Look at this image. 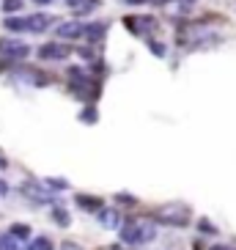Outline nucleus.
<instances>
[{"label":"nucleus","instance_id":"obj_1","mask_svg":"<svg viewBox=\"0 0 236 250\" xmlns=\"http://www.w3.org/2000/svg\"><path fill=\"white\" fill-rule=\"evenodd\" d=\"M121 242L124 245H140V242H148L154 239V226H140V223H126L121 228Z\"/></svg>","mask_w":236,"mask_h":250},{"label":"nucleus","instance_id":"obj_2","mask_svg":"<svg viewBox=\"0 0 236 250\" xmlns=\"http://www.w3.org/2000/svg\"><path fill=\"white\" fill-rule=\"evenodd\" d=\"M187 217H190V209H187L184 204H168L159 209V220L165 223V226H184Z\"/></svg>","mask_w":236,"mask_h":250},{"label":"nucleus","instance_id":"obj_3","mask_svg":"<svg viewBox=\"0 0 236 250\" xmlns=\"http://www.w3.org/2000/svg\"><path fill=\"white\" fill-rule=\"evenodd\" d=\"M0 55L8 61H22L30 55V47L22 42H0Z\"/></svg>","mask_w":236,"mask_h":250},{"label":"nucleus","instance_id":"obj_4","mask_svg":"<svg viewBox=\"0 0 236 250\" xmlns=\"http://www.w3.org/2000/svg\"><path fill=\"white\" fill-rule=\"evenodd\" d=\"M69 47H63V44H58V42H47L44 47H39V58L41 61H63V58H69Z\"/></svg>","mask_w":236,"mask_h":250},{"label":"nucleus","instance_id":"obj_5","mask_svg":"<svg viewBox=\"0 0 236 250\" xmlns=\"http://www.w3.org/2000/svg\"><path fill=\"white\" fill-rule=\"evenodd\" d=\"M50 17L47 14H30V17H25V30L28 33H41V30H47L50 28Z\"/></svg>","mask_w":236,"mask_h":250},{"label":"nucleus","instance_id":"obj_6","mask_svg":"<svg viewBox=\"0 0 236 250\" xmlns=\"http://www.w3.org/2000/svg\"><path fill=\"white\" fill-rule=\"evenodd\" d=\"M55 36L58 39H82V25L80 22H60L58 28H55Z\"/></svg>","mask_w":236,"mask_h":250},{"label":"nucleus","instance_id":"obj_7","mask_svg":"<svg viewBox=\"0 0 236 250\" xmlns=\"http://www.w3.org/2000/svg\"><path fill=\"white\" fill-rule=\"evenodd\" d=\"M99 220H102L104 228H118L121 214H118V209H99Z\"/></svg>","mask_w":236,"mask_h":250},{"label":"nucleus","instance_id":"obj_8","mask_svg":"<svg viewBox=\"0 0 236 250\" xmlns=\"http://www.w3.org/2000/svg\"><path fill=\"white\" fill-rule=\"evenodd\" d=\"M82 36L91 39V42H99L104 36V25L102 22H91V25H82Z\"/></svg>","mask_w":236,"mask_h":250},{"label":"nucleus","instance_id":"obj_9","mask_svg":"<svg viewBox=\"0 0 236 250\" xmlns=\"http://www.w3.org/2000/svg\"><path fill=\"white\" fill-rule=\"evenodd\" d=\"M6 28L11 33H25V17H6Z\"/></svg>","mask_w":236,"mask_h":250},{"label":"nucleus","instance_id":"obj_10","mask_svg":"<svg viewBox=\"0 0 236 250\" xmlns=\"http://www.w3.org/2000/svg\"><path fill=\"white\" fill-rule=\"evenodd\" d=\"M0 250H20V245H17V239L11 234H3L0 236Z\"/></svg>","mask_w":236,"mask_h":250},{"label":"nucleus","instance_id":"obj_11","mask_svg":"<svg viewBox=\"0 0 236 250\" xmlns=\"http://www.w3.org/2000/svg\"><path fill=\"white\" fill-rule=\"evenodd\" d=\"M28 250H52V245H50V239H44V236H36V239L28 245Z\"/></svg>","mask_w":236,"mask_h":250},{"label":"nucleus","instance_id":"obj_12","mask_svg":"<svg viewBox=\"0 0 236 250\" xmlns=\"http://www.w3.org/2000/svg\"><path fill=\"white\" fill-rule=\"evenodd\" d=\"M11 236H14V239H28V236H30V228L22 226V223H17V226L11 228Z\"/></svg>","mask_w":236,"mask_h":250},{"label":"nucleus","instance_id":"obj_13","mask_svg":"<svg viewBox=\"0 0 236 250\" xmlns=\"http://www.w3.org/2000/svg\"><path fill=\"white\" fill-rule=\"evenodd\" d=\"M22 8V0H3V11L6 14H17Z\"/></svg>","mask_w":236,"mask_h":250},{"label":"nucleus","instance_id":"obj_14","mask_svg":"<svg viewBox=\"0 0 236 250\" xmlns=\"http://www.w3.org/2000/svg\"><path fill=\"white\" fill-rule=\"evenodd\" d=\"M80 204L85 206V209H91V212H99L102 206H99V198H88V195H80Z\"/></svg>","mask_w":236,"mask_h":250},{"label":"nucleus","instance_id":"obj_15","mask_svg":"<svg viewBox=\"0 0 236 250\" xmlns=\"http://www.w3.org/2000/svg\"><path fill=\"white\" fill-rule=\"evenodd\" d=\"M52 217H55V220H58L60 226H69V214L63 212V209H58V206H55V209H52Z\"/></svg>","mask_w":236,"mask_h":250},{"label":"nucleus","instance_id":"obj_16","mask_svg":"<svg viewBox=\"0 0 236 250\" xmlns=\"http://www.w3.org/2000/svg\"><path fill=\"white\" fill-rule=\"evenodd\" d=\"M47 187H55V190H66V182H63V179H47Z\"/></svg>","mask_w":236,"mask_h":250},{"label":"nucleus","instance_id":"obj_17","mask_svg":"<svg viewBox=\"0 0 236 250\" xmlns=\"http://www.w3.org/2000/svg\"><path fill=\"white\" fill-rule=\"evenodd\" d=\"M82 121H85V124H91V121H96V110H82Z\"/></svg>","mask_w":236,"mask_h":250},{"label":"nucleus","instance_id":"obj_18","mask_svg":"<svg viewBox=\"0 0 236 250\" xmlns=\"http://www.w3.org/2000/svg\"><path fill=\"white\" fill-rule=\"evenodd\" d=\"M151 50H154V55H165V47L157 44V42H151Z\"/></svg>","mask_w":236,"mask_h":250},{"label":"nucleus","instance_id":"obj_19","mask_svg":"<svg viewBox=\"0 0 236 250\" xmlns=\"http://www.w3.org/2000/svg\"><path fill=\"white\" fill-rule=\"evenodd\" d=\"M6 192H8V182H3V179H0V198H3Z\"/></svg>","mask_w":236,"mask_h":250},{"label":"nucleus","instance_id":"obj_20","mask_svg":"<svg viewBox=\"0 0 236 250\" xmlns=\"http://www.w3.org/2000/svg\"><path fill=\"white\" fill-rule=\"evenodd\" d=\"M200 231H209V234H214V228H212V223H206V220L200 223Z\"/></svg>","mask_w":236,"mask_h":250},{"label":"nucleus","instance_id":"obj_21","mask_svg":"<svg viewBox=\"0 0 236 250\" xmlns=\"http://www.w3.org/2000/svg\"><path fill=\"white\" fill-rule=\"evenodd\" d=\"M36 3H41V6H50L52 0H36Z\"/></svg>","mask_w":236,"mask_h":250},{"label":"nucleus","instance_id":"obj_22","mask_svg":"<svg viewBox=\"0 0 236 250\" xmlns=\"http://www.w3.org/2000/svg\"><path fill=\"white\" fill-rule=\"evenodd\" d=\"M6 165H8V162H6V160H3V157H0V170L6 168Z\"/></svg>","mask_w":236,"mask_h":250},{"label":"nucleus","instance_id":"obj_23","mask_svg":"<svg viewBox=\"0 0 236 250\" xmlns=\"http://www.w3.org/2000/svg\"><path fill=\"white\" fill-rule=\"evenodd\" d=\"M66 3H69V6L74 8V6H77V3H80V0H66Z\"/></svg>","mask_w":236,"mask_h":250},{"label":"nucleus","instance_id":"obj_24","mask_svg":"<svg viewBox=\"0 0 236 250\" xmlns=\"http://www.w3.org/2000/svg\"><path fill=\"white\" fill-rule=\"evenodd\" d=\"M212 250H228V248H222V245H214V248Z\"/></svg>","mask_w":236,"mask_h":250}]
</instances>
